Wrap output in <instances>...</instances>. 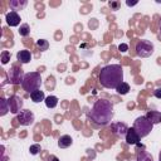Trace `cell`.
<instances>
[{"label":"cell","instance_id":"24","mask_svg":"<svg viewBox=\"0 0 161 161\" xmlns=\"http://www.w3.org/2000/svg\"><path fill=\"white\" fill-rule=\"evenodd\" d=\"M108 6L111 8V10H119V8H121V3L118 1V0H111L109 3H108Z\"/></svg>","mask_w":161,"mask_h":161},{"label":"cell","instance_id":"30","mask_svg":"<svg viewBox=\"0 0 161 161\" xmlns=\"http://www.w3.org/2000/svg\"><path fill=\"white\" fill-rule=\"evenodd\" d=\"M158 26H160V31H161V18H160V21H158Z\"/></svg>","mask_w":161,"mask_h":161},{"label":"cell","instance_id":"13","mask_svg":"<svg viewBox=\"0 0 161 161\" xmlns=\"http://www.w3.org/2000/svg\"><path fill=\"white\" fill-rule=\"evenodd\" d=\"M26 5H28V1L26 0H10L9 1V6L11 9V11L23 10Z\"/></svg>","mask_w":161,"mask_h":161},{"label":"cell","instance_id":"2","mask_svg":"<svg viewBox=\"0 0 161 161\" xmlns=\"http://www.w3.org/2000/svg\"><path fill=\"white\" fill-rule=\"evenodd\" d=\"M88 117L99 126H106L112 121L113 117V104L108 99H98L94 102Z\"/></svg>","mask_w":161,"mask_h":161},{"label":"cell","instance_id":"14","mask_svg":"<svg viewBox=\"0 0 161 161\" xmlns=\"http://www.w3.org/2000/svg\"><path fill=\"white\" fill-rule=\"evenodd\" d=\"M72 143H73V140L69 135H62L58 138V147L59 148H68L69 146H72Z\"/></svg>","mask_w":161,"mask_h":161},{"label":"cell","instance_id":"7","mask_svg":"<svg viewBox=\"0 0 161 161\" xmlns=\"http://www.w3.org/2000/svg\"><path fill=\"white\" fill-rule=\"evenodd\" d=\"M8 104H9V111L11 113H14V114H18V113H20V111H23L21 108L24 106V102L19 96L13 94L8 99Z\"/></svg>","mask_w":161,"mask_h":161},{"label":"cell","instance_id":"25","mask_svg":"<svg viewBox=\"0 0 161 161\" xmlns=\"http://www.w3.org/2000/svg\"><path fill=\"white\" fill-rule=\"evenodd\" d=\"M40 150H42V147H40L39 143H34V145H31V146L29 147V151H30L31 155H38V153L40 152Z\"/></svg>","mask_w":161,"mask_h":161},{"label":"cell","instance_id":"4","mask_svg":"<svg viewBox=\"0 0 161 161\" xmlns=\"http://www.w3.org/2000/svg\"><path fill=\"white\" fill-rule=\"evenodd\" d=\"M152 127H153V123L146 116H140L133 122V128H135V131L138 133V136L141 138L146 137L152 131Z\"/></svg>","mask_w":161,"mask_h":161},{"label":"cell","instance_id":"1","mask_svg":"<svg viewBox=\"0 0 161 161\" xmlns=\"http://www.w3.org/2000/svg\"><path fill=\"white\" fill-rule=\"evenodd\" d=\"M98 79L101 82V84L104 88L108 89H116L118 87V84H121L123 82V68L121 64H108L104 65L99 74H98Z\"/></svg>","mask_w":161,"mask_h":161},{"label":"cell","instance_id":"12","mask_svg":"<svg viewBox=\"0 0 161 161\" xmlns=\"http://www.w3.org/2000/svg\"><path fill=\"white\" fill-rule=\"evenodd\" d=\"M16 59L21 63V64H26L31 60V53L26 49H23V50H19L16 53Z\"/></svg>","mask_w":161,"mask_h":161},{"label":"cell","instance_id":"3","mask_svg":"<svg viewBox=\"0 0 161 161\" xmlns=\"http://www.w3.org/2000/svg\"><path fill=\"white\" fill-rule=\"evenodd\" d=\"M21 88L28 92V93H31L36 89L40 88L42 86V77H40V73L38 72H29V73H25L24 78H23V82H21Z\"/></svg>","mask_w":161,"mask_h":161},{"label":"cell","instance_id":"18","mask_svg":"<svg viewBox=\"0 0 161 161\" xmlns=\"http://www.w3.org/2000/svg\"><path fill=\"white\" fill-rule=\"evenodd\" d=\"M9 112V104H8V99H5L4 97L0 98V116H5Z\"/></svg>","mask_w":161,"mask_h":161},{"label":"cell","instance_id":"8","mask_svg":"<svg viewBox=\"0 0 161 161\" xmlns=\"http://www.w3.org/2000/svg\"><path fill=\"white\" fill-rule=\"evenodd\" d=\"M34 113L30 109H23L20 111V113H18L16 116V121L21 125V126H30L34 123Z\"/></svg>","mask_w":161,"mask_h":161},{"label":"cell","instance_id":"17","mask_svg":"<svg viewBox=\"0 0 161 161\" xmlns=\"http://www.w3.org/2000/svg\"><path fill=\"white\" fill-rule=\"evenodd\" d=\"M44 102H45V106L48 108H55L58 106V98L55 96H48V97H45V101Z\"/></svg>","mask_w":161,"mask_h":161},{"label":"cell","instance_id":"22","mask_svg":"<svg viewBox=\"0 0 161 161\" xmlns=\"http://www.w3.org/2000/svg\"><path fill=\"white\" fill-rule=\"evenodd\" d=\"M36 47L39 48L40 52H45L49 48V42L45 39H39V40H36Z\"/></svg>","mask_w":161,"mask_h":161},{"label":"cell","instance_id":"6","mask_svg":"<svg viewBox=\"0 0 161 161\" xmlns=\"http://www.w3.org/2000/svg\"><path fill=\"white\" fill-rule=\"evenodd\" d=\"M24 75H25V74H24L21 67H19V65H13V67L8 70L9 83H11V84H21Z\"/></svg>","mask_w":161,"mask_h":161},{"label":"cell","instance_id":"15","mask_svg":"<svg viewBox=\"0 0 161 161\" xmlns=\"http://www.w3.org/2000/svg\"><path fill=\"white\" fill-rule=\"evenodd\" d=\"M145 116H146L153 125L161 122V112H158V111H148Z\"/></svg>","mask_w":161,"mask_h":161},{"label":"cell","instance_id":"11","mask_svg":"<svg viewBox=\"0 0 161 161\" xmlns=\"http://www.w3.org/2000/svg\"><path fill=\"white\" fill-rule=\"evenodd\" d=\"M5 20H6V24L9 26H18L20 24V15L16 13V11H10L5 15Z\"/></svg>","mask_w":161,"mask_h":161},{"label":"cell","instance_id":"16","mask_svg":"<svg viewBox=\"0 0 161 161\" xmlns=\"http://www.w3.org/2000/svg\"><path fill=\"white\" fill-rule=\"evenodd\" d=\"M30 98H31V101H33L34 103H39V102H42V101H45V94H44L43 91L36 89V91H34V92L30 93Z\"/></svg>","mask_w":161,"mask_h":161},{"label":"cell","instance_id":"10","mask_svg":"<svg viewBox=\"0 0 161 161\" xmlns=\"http://www.w3.org/2000/svg\"><path fill=\"white\" fill-rule=\"evenodd\" d=\"M125 140H126V142L128 143V145H137V143H140V140H141V137L138 136V133L135 131V128L132 127V128H128V131H127V133H126V136H125Z\"/></svg>","mask_w":161,"mask_h":161},{"label":"cell","instance_id":"31","mask_svg":"<svg viewBox=\"0 0 161 161\" xmlns=\"http://www.w3.org/2000/svg\"><path fill=\"white\" fill-rule=\"evenodd\" d=\"M158 161H161V151H160V153H158Z\"/></svg>","mask_w":161,"mask_h":161},{"label":"cell","instance_id":"29","mask_svg":"<svg viewBox=\"0 0 161 161\" xmlns=\"http://www.w3.org/2000/svg\"><path fill=\"white\" fill-rule=\"evenodd\" d=\"M126 4H127L128 6H133V5H136V4H137V1H130V0H127V1H126Z\"/></svg>","mask_w":161,"mask_h":161},{"label":"cell","instance_id":"9","mask_svg":"<svg viewBox=\"0 0 161 161\" xmlns=\"http://www.w3.org/2000/svg\"><path fill=\"white\" fill-rule=\"evenodd\" d=\"M111 130H112V132L116 135V136H118V137H125L126 136V133H127V131H128V127H127V125L126 123H123V122H116V123H112L111 125Z\"/></svg>","mask_w":161,"mask_h":161},{"label":"cell","instance_id":"19","mask_svg":"<svg viewBox=\"0 0 161 161\" xmlns=\"http://www.w3.org/2000/svg\"><path fill=\"white\" fill-rule=\"evenodd\" d=\"M116 91H117L118 94H127L130 92V86H128V83L122 82L121 84H118V87L116 88Z\"/></svg>","mask_w":161,"mask_h":161},{"label":"cell","instance_id":"28","mask_svg":"<svg viewBox=\"0 0 161 161\" xmlns=\"http://www.w3.org/2000/svg\"><path fill=\"white\" fill-rule=\"evenodd\" d=\"M48 161H59V158H58L55 155H50V156L48 157Z\"/></svg>","mask_w":161,"mask_h":161},{"label":"cell","instance_id":"20","mask_svg":"<svg viewBox=\"0 0 161 161\" xmlns=\"http://www.w3.org/2000/svg\"><path fill=\"white\" fill-rule=\"evenodd\" d=\"M137 161H153V160L147 151H141V152H137Z\"/></svg>","mask_w":161,"mask_h":161},{"label":"cell","instance_id":"26","mask_svg":"<svg viewBox=\"0 0 161 161\" xmlns=\"http://www.w3.org/2000/svg\"><path fill=\"white\" fill-rule=\"evenodd\" d=\"M118 49H119V52L125 53V52H127V49H128V45H127V44H121V45L118 47Z\"/></svg>","mask_w":161,"mask_h":161},{"label":"cell","instance_id":"23","mask_svg":"<svg viewBox=\"0 0 161 161\" xmlns=\"http://www.w3.org/2000/svg\"><path fill=\"white\" fill-rule=\"evenodd\" d=\"M10 58H11L10 52H8V50H3V52H1V63H3V64L9 63Z\"/></svg>","mask_w":161,"mask_h":161},{"label":"cell","instance_id":"27","mask_svg":"<svg viewBox=\"0 0 161 161\" xmlns=\"http://www.w3.org/2000/svg\"><path fill=\"white\" fill-rule=\"evenodd\" d=\"M153 96H155L156 98H161V88L155 89V91H153Z\"/></svg>","mask_w":161,"mask_h":161},{"label":"cell","instance_id":"5","mask_svg":"<svg viewBox=\"0 0 161 161\" xmlns=\"http://www.w3.org/2000/svg\"><path fill=\"white\" fill-rule=\"evenodd\" d=\"M153 50H155V47L150 40L141 39L136 43V54L141 58H147V57L152 55Z\"/></svg>","mask_w":161,"mask_h":161},{"label":"cell","instance_id":"21","mask_svg":"<svg viewBox=\"0 0 161 161\" xmlns=\"http://www.w3.org/2000/svg\"><path fill=\"white\" fill-rule=\"evenodd\" d=\"M18 31H19L20 36H28V35L30 34V26H29V24H26V23L21 24Z\"/></svg>","mask_w":161,"mask_h":161}]
</instances>
